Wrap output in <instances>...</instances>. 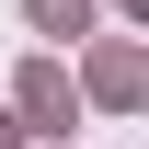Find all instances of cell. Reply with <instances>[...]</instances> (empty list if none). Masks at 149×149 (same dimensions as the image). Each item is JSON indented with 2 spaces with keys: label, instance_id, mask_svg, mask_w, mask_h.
Listing matches in <instances>:
<instances>
[{
  "label": "cell",
  "instance_id": "6da1fadb",
  "mask_svg": "<svg viewBox=\"0 0 149 149\" xmlns=\"http://www.w3.org/2000/svg\"><path fill=\"white\" fill-rule=\"evenodd\" d=\"M69 115H80V92L57 80V57H35L23 69V126H69Z\"/></svg>",
  "mask_w": 149,
  "mask_h": 149
},
{
  "label": "cell",
  "instance_id": "7a4b0ae2",
  "mask_svg": "<svg viewBox=\"0 0 149 149\" xmlns=\"http://www.w3.org/2000/svg\"><path fill=\"white\" fill-rule=\"evenodd\" d=\"M92 92H103V103H138V92H149L138 46H103V57H92Z\"/></svg>",
  "mask_w": 149,
  "mask_h": 149
},
{
  "label": "cell",
  "instance_id": "3957f363",
  "mask_svg": "<svg viewBox=\"0 0 149 149\" xmlns=\"http://www.w3.org/2000/svg\"><path fill=\"white\" fill-rule=\"evenodd\" d=\"M23 23H35V35H80V23H92V0H23Z\"/></svg>",
  "mask_w": 149,
  "mask_h": 149
},
{
  "label": "cell",
  "instance_id": "277c9868",
  "mask_svg": "<svg viewBox=\"0 0 149 149\" xmlns=\"http://www.w3.org/2000/svg\"><path fill=\"white\" fill-rule=\"evenodd\" d=\"M0 149H23V126H12V115H0Z\"/></svg>",
  "mask_w": 149,
  "mask_h": 149
}]
</instances>
